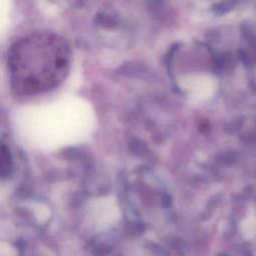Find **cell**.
I'll return each instance as SVG.
<instances>
[{"label": "cell", "mask_w": 256, "mask_h": 256, "mask_svg": "<svg viewBox=\"0 0 256 256\" xmlns=\"http://www.w3.org/2000/svg\"><path fill=\"white\" fill-rule=\"evenodd\" d=\"M71 62L69 44L52 32H36L18 40L10 49L8 70L15 88L37 93L57 86Z\"/></svg>", "instance_id": "cell-1"}]
</instances>
